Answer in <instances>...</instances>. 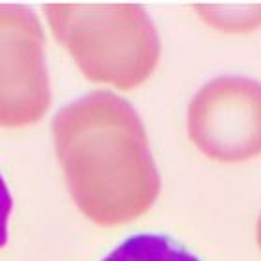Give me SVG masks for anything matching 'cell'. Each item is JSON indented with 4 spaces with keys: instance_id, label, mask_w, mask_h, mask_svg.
Instances as JSON below:
<instances>
[{
    "instance_id": "obj_8",
    "label": "cell",
    "mask_w": 261,
    "mask_h": 261,
    "mask_svg": "<svg viewBox=\"0 0 261 261\" xmlns=\"http://www.w3.org/2000/svg\"><path fill=\"white\" fill-rule=\"evenodd\" d=\"M256 237H257V245H259V248H261V217H259V220H257V228H256Z\"/></svg>"
},
{
    "instance_id": "obj_7",
    "label": "cell",
    "mask_w": 261,
    "mask_h": 261,
    "mask_svg": "<svg viewBox=\"0 0 261 261\" xmlns=\"http://www.w3.org/2000/svg\"><path fill=\"white\" fill-rule=\"evenodd\" d=\"M11 209H13V198L4 177L0 175V248H4L8 243V224H10Z\"/></svg>"
},
{
    "instance_id": "obj_4",
    "label": "cell",
    "mask_w": 261,
    "mask_h": 261,
    "mask_svg": "<svg viewBox=\"0 0 261 261\" xmlns=\"http://www.w3.org/2000/svg\"><path fill=\"white\" fill-rule=\"evenodd\" d=\"M50 99L41 22L24 6L0 4V127L36 125Z\"/></svg>"
},
{
    "instance_id": "obj_2",
    "label": "cell",
    "mask_w": 261,
    "mask_h": 261,
    "mask_svg": "<svg viewBox=\"0 0 261 261\" xmlns=\"http://www.w3.org/2000/svg\"><path fill=\"white\" fill-rule=\"evenodd\" d=\"M55 38L69 50L82 75L118 90L151 76L161 58L155 24L138 4H47Z\"/></svg>"
},
{
    "instance_id": "obj_5",
    "label": "cell",
    "mask_w": 261,
    "mask_h": 261,
    "mask_svg": "<svg viewBox=\"0 0 261 261\" xmlns=\"http://www.w3.org/2000/svg\"><path fill=\"white\" fill-rule=\"evenodd\" d=\"M103 261H201L168 235L138 233L118 245Z\"/></svg>"
},
{
    "instance_id": "obj_1",
    "label": "cell",
    "mask_w": 261,
    "mask_h": 261,
    "mask_svg": "<svg viewBox=\"0 0 261 261\" xmlns=\"http://www.w3.org/2000/svg\"><path fill=\"white\" fill-rule=\"evenodd\" d=\"M56 155L79 211L97 226L116 228L151 209L161 192L140 116L125 99L93 92L53 121Z\"/></svg>"
},
{
    "instance_id": "obj_3",
    "label": "cell",
    "mask_w": 261,
    "mask_h": 261,
    "mask_svg": "<svg viewBox=\"0 0 261 261\" xmlns=\"http://www.w3.org/2000/svg\"><path fill=\"white\" fill-rule=\"evenodd\" d=\"M194 146L218 163H241L261 153V82L218 76L198 90L187 114Z\"/></svg>"
},
{
    "instance_id": "obj_6",
    "label": "cell",
    "mask_w": 261,
    "mask_h": 261,
    "mask_svg": "<svg viewBox=\"0 0 261 261\" xmlns=\"http://www.w3.org/2000/svg\"><path fill=\"white\" fill-rule=\"evenodd\" d=\"M196 10L213 28H218L224 32H248L261 27V4H201L196 6Z\"/></svg>"
}]
</instances>
